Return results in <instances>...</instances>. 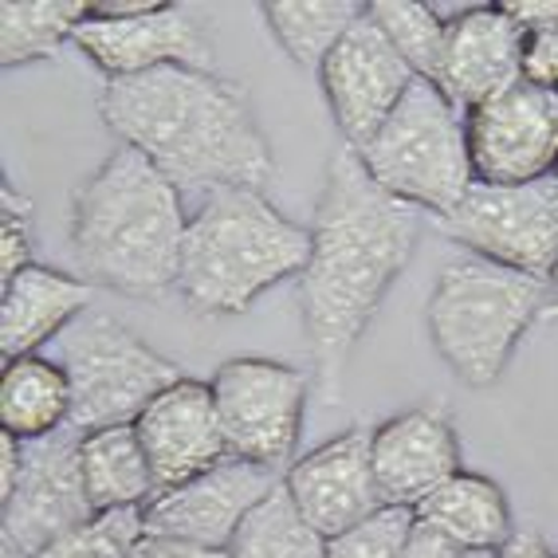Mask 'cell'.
<instances>
[{
    "label": "cell",
    "instance_id": "e0dca14e",
    "mask_svg": "<svg viewBox=\"0 0 558 558\" xmlns=\"http://www.w3.org/2000/svg\"><path fill=\"white\" fill-rule=\"evenodd\" d=\"M134 433L146 449L158 492L178 488V484L217 469L220 460L232 457L213 386L197 378H181L166 393H158L138 413Z\"/></svg>",
    "mask_w": 558,
    "mask_h": 558
},
{
    "label": "cell",
    "instance_id": "ba28073f",
    "mask_svg": "<svg viewBox=\"0 0 558 558\" xmlns=\"http://www.w3.org/2000/svg\"><path fill=\"white\" fill-rule=\"evenodd\" d=\"M229 452L288 472L307 421L311 374L276 359H229L209 378Z\"/></svg>",
    "mask_w": 558,
    "mask_h": 558
},
{
    "label": "cell",
    "instance_id": "603a6c76",
    "mask_svg": "<svg viewBox=\"0 0 558 558\" xmlns=\"http://www.w3.org/2000/svg\"><path fill=\"white\" fill-rule=\"evenodd\" d=\"M90 0H4L0 4V63L28 68L56 60L87 21Z\"/></svg>",
    "mask_w": 558,
    "mask_h": 558
},
{
    "label": "cell",
    "instance_id": "8d00e7d4",
    "mask_svg": "<svg viewBox=\"0 0 558 558\" xmlns=\"http://www.w3.org/2000/svg\"><path fill=\"white\" fill-rule=\"evenodd\" d=\"M550 291H555V300L550 303H558V268H555V279H550Z\"/></svg>",
    "mask_w": 558,
    "mask_h": 558
},
{
    "label": "cell",
    "instance_id": "2e32d148",
    "mask_svg": "<svg viewBox=\"0 0 558 558\" xmlns=\"http://www.w3.org/2000/svg\"><path fill=\"white\" fill-rule=\"evenodd\" d=\"M283 488L323 538L342 535L386 508L374 476L366 425H350L339 437L323 440L319 449L295 457V464L283 472Z\"/></svg>",
    "mask_w": 558,
    "mask_h": 558
},
{
    "label": "cell",
    "instance_id": "cb8c5ba5",
    "mask_svg": "<svg viewBox=\"0 0 558 558\" xmlns=\"http://www.w3.org/2000/svg\"><path fill=\"white\" fill-rule=\"evenodd\" d=\"M366 4L359 0H268L259 4V16L271 28L276 44L288 51L291 63L300 68H323L330 48L350 32Z\"/></svg>",
    "mask_w": 558,
    "mask_h": 558
},
{
    "label": "cell",
    "instance_id": "4dcf8cb0",
    "mask_svg": "<svg viewBox=\"0 0 558 558\" xmlns=\"http://www.w3.org/2000/svg\"><path fill=\"white\" fill-rule=\"evenodd\" d=\"M405 558H469V550L460 547L457 538L445 535L437 523L413 511V527L405 538Z\"/></svg>",
    "mask_w": 558,
    "mask_h": 558
},
{
    "label": "cell",
    "instance_id": "8fae6325",
    "mask_svg": "<svg viewBox=\"0 0 558 558\" xmlns=\"http://www.w3.org/2000/svg\"><path fill=\"white\" fill-rule=\"evenodd\" d=\"M472 173L484 185H535L558 173V95L511 83L464 114Z\"/></svg>",
    "mask_w": 558,
    "mask_h": 558
},
{
    "label": "cell",
    "instance_id": "277c9868",
    "mask_svg": "<svg viewBox=\"0 0 558 558\" xmlns=\"http://www.w3.org/2000/svg\"><path fill=\"white\" fill-rule=\"evenodd\" d=\"M311 229L264 197V190H213L197 201L181 248L178 295L201 319L244 315L268 288L303 276Z\"/></svg>",
    "mask_w": 558,
    "mask_h": 558
},
{
    "label": "cell",
    "instance_id": "7a4b0ae2",
    "mask_svg": "<svg viewBox=\"0 0 558 558\" xmlns=\"http://www.w3.org/2000/svg\"><path fill=\"white\" fill-rule=\"evenodd\" d=\"M99 114L122 146H134L181 193L264 190L276 178L268 134L248 87L201 68H161L107 80Z\"/></svg>",
    "mask_w": 558,
    "mask_h": 558
},
{
    "label": "cell",
    "instance_id": "484cf974",
    "mask_svg": "<svg viewBox=\"0 0 558 558\" xmlns=\"http://www.w3.org/2000/svg\"><path fill=\"white\" fill-rule=\"evenodd\" d=\"M366 9L374 24L386 32V40L398 48L401 60L413 68V75L437 83L445 40H449V16L417 0H369Z\"/></svg>",
    "mask_w": 558,
    "mask_h": 558
},
{
    "label": "cell",
    "instance_id": "30bf717a",
    "mask_svg": "<svg viewBox=\"0 0 558 558\" xmlns=\"http://www.w3.org/2000/svg\"><path fill=\"white\" fill-rule=\"evenodd\" d=\"M80 437L83 433L68 425L44 440H24L21 484L4 499V515H0L4 558L40 555L56 538L95 519L87 488H83Z\"/></svg>",
    "mask_w": 558,
    "mask_h": 558
},
{
    "label": "cell",
    "instance_id": "74e56055",
    "mask_svg": "<svg viewBox=\"0 0 558 558\" xmlns=\"http://www.w3.org/2000/svg\"><path fill=\"white\" fill-rule=\"evenodd\" d=\"M555 558H558V550H555Z\"/></svg>",
    "mask_w": 558,
    "mask_h": 558
},
{
    "label": "cell",
    "instance_id": "83f0119b",
    "mask_svg": "<svg viewBox=\"0 0 558 558\" xmlns=\"http://www.w3.org/2000/svg\"><path fill=\"white\" fill-rule=\"evenodd\" d=\"M413 527V508H378L369 519L327 538V558H405V538Z\"/></svg>",
    "mask_w": 558,
    "mask_h": 558
},
{
    "label": "cell",
    "instance_id": "8992f818",
    "mask_svg": "<svg viewBox=\"0 0 558 558\" xmlns=\"http://www.w3.org/2000/svg\"><path fill=\"white\" fill-rule=\"evenodd\" d=\"M381 190L433 220L449 217L476 185L464 110L429 80H417L378 134L354 150Z\"/></svg>",
    "mask_w": 558,
    "mask_h": 558
},
{
    "label": "cell",
    "instance_id": "d6986e66",
    "mask_svg": "<svg viewBox=\"0 0 558 558\" xmlns=\"http://www.w3.org/2000/svg\"><path fill=\"white\" fill-rule=\"evenodd\" d=\"M95 300V283L71 271L28 264L0 291V354L4 362L40 354V347L60 342V335L80 323Z\"/></svg>",
    "mask_w": 558,
    "mask_h": 558
},
{
    "label": "cell",
    "instance_id": "1f68e13d",
    "mask_svg": "<svg viewBox=\"0 0 558 558\" xmlns=\"http://www.w3.org/2000/svg\"><path fill=\"white\" fill-rule=\"evenodd\" d=\"M126 558H229V555H225V550L193 547V543H181V538L146 531V535L126 550Z\"/></svg>",
    "mask_w": 558,
    "mask_h": 558
},
{
    "label": "cell",
    "instance_id": "4316f807",
    "mask_svg": "<svg viewBox=\"0 0 558 558\" xmlns=\"http://www.w3.org/2000/svg\"><path fill=\"white\" fill-rule=\"evenodd\" d=\"M146 535V511H102L80 531L56 538L51 547L28 558H126V550Z\"/></svg>",
    "mask_w": 558,
    "mask_h": 558
},
{
    "label": "cell",
    "instance_id": "3957f363",
    "mask_svg": "<svg viewBox=\"0 0 558 558\" xmlns=\"http://www.w3.org/2000/svg\"><path fill=\"white\" fill-rule=\"evenodd\" d=\"M185 193L134 146H114L71 201V259L87 283L126 300L178 291Z\"/></svg>",
    "mask_w": 558,
    "mask_h": 558
},
{
    "label": "cell",
    "instance_id": "836d02e7",
    "mask_svg": "<svg viewBox=\"0 0 558 558\" xmlns=\"http://www.w3.org/2000/svg\"><path fill=\"white\" fill-rule=\"evenodd\" d=\"M484 558H555V550H550V543L543 538L538 527H515V535H511L504 547Z\"/></svg>",
    "mask_w": 558,
    "mask_h": 558
},
{
    "label": "cell",
    "instance_id": "9c48e42d",
    "mask_svg": "<svg viewBox=\"0 0 558 558\" xmlns=\"http://www.w3.org/2000/svg\"><path fill=\"white\" fill-rule=\"evenodd\" d=\"M437 229L464 256L555 279L558 268V173L535 185H484L476 181Z\"/></svg>",
    "mask_w": 558,
    "mask_h": 558
},
{
    "label": "cell",
    "instance_id": "d6a6232c",
    "mask_svg": "<svg viewBox=\"0 0 558 558\" xmlns=\"http://www.w3.org/2000/svg\"><path fill=\"white\" fill-rule=\"evenodd\" d=\"M504 12L523 36L558 28V0H504Z\"/></svg>",
    "mask_w": 558,
    "mask_h": 558
},
{
    "label": "cell",
    "instance_id": "ffe728a7",
    "mask_svg": "<svg viewBox=\"0 0 558 558\" xmlns=\"http://www.w3.org/2000/svg\"><path fill=\"white\" fill-rule=\"evenodd\" d=\"M80 469L95 515H102V511H146L158 496V480H154V469L134 425L83 433Z\"/></svg>",
    "mask_w": 558,
    "mask_h": 558
},
{
    "label": "cell",
    "instance_id": "f546056e",
    "mask_svg": "<svg viewBox=\"0 0 558 558\" xmlns=\"http://www.w3.org/2000/svg\"><path fill=\"white\" fill-rule=\"evenodd\" d=\"M523 83L558 95V28L523 40Z\"/></svg>",
    "mask_w": 558,
    "mask_h": 558
},
{
    "label": "cell",
    "instance_id": "9a60e30c",
    "mask_svg": "<svg viewBox=\"0 0 558 558\" xmlns=\"http://www.w3.org/2000/svg\"><path fill=\"white\" fill-rule=\"evenodd\" d=\"M369 457H374L381 499L393 508L413 511L437 488H445L457 472H464L457 425L440 401L413 405L398 417L374 425L369 429Z\"/></svg>",
    "mask_w": 558,
    "mask_h": 558
},
{
    "label": "cell",
    "instance_id": "4fadbf2b",
    "mask_svg": "<svg viewBox=\"0 0 558 558\" xmlns=\"http://www.w3.org/2000/svg\"><path fill=\"white\" fill-rule=\"evenodd\" d=\"M75 48L87 56L107 80H134L161 68L213 71V28L201 12L185 4H166L134 16V21H87L75 32Z\"/></svg>",
    "mask_w": 558,
    "mask_h": 558
},
{
    "label": "cell",
    "instance_id": "6da1fadb",
    "mask_svg": "<svg viewBox=\"0 0 558 558\" xmlns=\"http://www.w3.org/2000/svg\"><path fill=\"white\" fill-rule=\"evenodd\" d=\"M425 213L386 193L350 146L330 154L311 217L300 315L315 381L335 401L347 359L417 252Z\"/></svg>",
    "mask_w": 558,
    "mask_h": 558
},
{
    "label": "cell",
    "instance_id": "52a82bcc",
    "mask_svg": "<svg viewBox=\"0 0 558 558\" xmlns=\"http://www.w3.org/2000/svg\"><path fill=\"white\" fill-rule=\"evenodd\" d=\"M60 366L71 378V429L95 433L110 425H134L158 393L181 381L178 362L142 342L126 323L107 311H87L56 342Z\"/></svg>",
    "mask_w": 558,
    "mask_h": 558
},
{
    "label": "cell",
    "instance_id": "e575fe53",
    "mask_svg": "<svg viewBox=\"0 0 558 558\" xmlns=\"http://www.w3.org/2000/svg\"><path fill=\"white\" fill-rule=\"evenodd\" d=\"M24 472V440H16L12 433H0V504L16 492Z\"/></svg>",
    "mask_w": 558,
    "mask_h": 558
},
{
    "label": "cell",
    "instance_id": "5b68a950",
    "mask_svg": "<svg viewBox=\"0 0 558 558\" xmlns=\"http://www.w3.org/2000/svg\"><path fill=\"white\" fill-rule=\"evenodd\" d=\"M555 300L547 279L460 256L437 271L425 303V327L445 366L464 386L488 389L511 366V354Z\"/></svg>",
    "mask_w": 558,
    "mask_h": 558
},
{
    "label": "cell",
    "instance_id": "d590c367",
    "mask_svg": "<svg viewBox=\"0 0 558 558\" xmlns=\"http://www.w3.org/2000/svg\"><path fill=\"white\" fill-rule=\"evenodd\" d=\"M543 319H558V303H550V307H547V315H543Z\"/></svg>",
    "mask_w": 558,
    "mask_h": 558
},
{
    "label": "cell",
    "instance_id": "44dd1931",
    "mask_svg": "<svg viewBox=\"0 0 558 558\" xmlns=\"http://www.w3.org/2000/svg\"><path fill=\"white\" fill-rule=\"evenodd\" d=\"M71 378L56 359L24 354L0 369V433L44 440L71 425Z\"/></svg>",
    "mask_w": 558,
    "mask_h": 558
},
{
    "label": "cell",
    "instance_id": "7402d4cb",
    "mask_svg": "<svg viewBox=\"0 0 558 558\" xmlns=\"http://www.w3.org/2000/svg\"><path fill=\"white\" fill-rule=\"evenodd\" d=\"M429 523H437L445 535H452L469 555H492L515 535L511 499L496 480L484 472H457L445 488L433 492L417 508Z\"/></svg>",
    "mask_w": 558,
    "mask_h": 558
},
{
    "label": "cell",
    "instance_id": "f1b7e54d",
    "mask_svg": "<svg viewBox=\"0 0 558 558\" xmlns=\"http://www.w3.org/2000/svg\"><path fill=\"white\" fill-rule=\"evenodd\" d=\"M32 264V201L0 181V279L9 283Z\"/></svg>",
    "mask_w": 558,
    "mask_h": 558
},
{
    "label": "cell",
    "instance_id": "d4e9b609",
    "mask_svg": "<svg viewBox=\"0 0 558 558\" xmlns=\"http://www.w3.org/2000/svg\"><path fill=\"white\" fill-rule=\"evenodd\" d=\"M229 558H327V538L311 527L295 499L279 484L244 515L232 535Z\"/></svg>",
    "mask_w": 558,
    "mask_h": 558
},
{
    "label": "cell",
    "instance_id": "7c38bea8",
    "mask_svg": "<svg viewBox=\"0 0 558 558\" xmlns=\"http://www.w3.org/2000/svg\"><path fill=\"white\" fill-rule=\"evenodd\" d=\"M413 83H417L413 68L386 40L369 9L350 24V32L330 48L319 68L323 99L350 150H362L378 134V126L398 110Z\"/></svg>",
    "mask_w": 558,
    "mask_h": 558
},
{
    "label": "cell",
    "instance_id": "ac0fdd59",
    "mask_svg": "<svg viewBox=\"0 0 558 558\" xmlns=\"http://www.w3.org/2000/svg\"><path fill=\"white\" fill-rule=\"evenodd\" d=\"M523 32L515 28L504 4H472L449 16V40L440 60L437 87L464 114L492 95L523 80Z\"/></svg>",
    "mask_w": 558,
    "mask_h": 558
},
{
    "label": "cell",
    "instance_id": "5bb4252c",
    "mask_svg": "<svg viewBox=\"0 0 558 558\" xmlns=\"http://www.w3.org/2000/svg\"><path fill=\"white\" fill-rule=\"evenodd\" d=\"M279 484H283V472L229 457L220 460L217 469L201 472V476L185 480L178 488L158 492L154 504L146 508V531L181 538L193 547L229 550L244 515Z\"/></svg>",
    "mask_w": 558,
    "mask_h": 558
}]
</instances>
